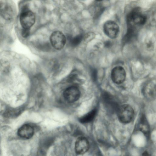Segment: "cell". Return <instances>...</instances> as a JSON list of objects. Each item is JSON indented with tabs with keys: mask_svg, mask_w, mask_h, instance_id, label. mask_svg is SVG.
<instances>
[{
	"mask_svg": "<svg viewBox=\"0 0 156 156\" xmlns=\"http://www.w3.org/2000/svg\"><path fill=\"white\" fill-rule=\"evenodd\" d=\"M134 27L128 26L127 31L123 38V42L126 43L131 40L135 34Z\"/></svg>",
	"mask_w": 156,
	"mask_h": 156,
	"instance_id": "14",
	"label": "cell"
},
{
	"mask_svg": "<svg viewBox=\"0 0 156 156\" xmlns=\"http://www.w3.org/2000/svg\"><path fill=\"white\" fill-rule=\"evenodd\" d=\"M117 113L119 120L124 124L129 123L132 120L134 115L133 108L127 104L123 105L118 107Z\"/></svg>",
	"mask_w": 156,
	"mask_h": 156,
	"instance_id": "3",
	"label": "cell"
},
{
	"mask_svg": "<svg viewBox=\"0 0 156 156\" xmlns=\"http://www.w3.org/2000/svg\"><path fill=\"white\" fill-rule=\"evenodd\" d=\"M0 15L6 20H12L14 16V11L11 5L6 2L0 1Z\"/></svg>",
	"mask_w": 156,
	"mask_h": 156,
	"instance_id": "8",
	"label": "cell"
},
{
	"mask_svg": "<svg viewBox=\"0 0 156 156\" xmlns=\"http://www.w3.org/2000/svg\"><path fill=\"white\" fill-rule=\"evenodd\" d=\"M21 108H9L5 112L4 116L8 118H12L19 115L21 113Z\"/></svg>",
	"mask_w": 156,
	"mask_h": 156,
	"instance_id": "13",
	"label": "cell"
},
{
	"mask_svg": "<svg viewBox=\"0 0 156 156\" xmlns=\"http://www.w3.org/2000/svg\"><path fill=\"white\" fill-rule=\"evenodd\" d=\"M19 20L22 29H30L34 24L35 21V15L27 5H24L22 7Z\"/></svg>",
	"mask_w": 156,
	"mask_h": 156,
	"instance_id": "1",
	"label": "cell"
},
{
	"mask_svg": "<svg viewBox=\"0 0 156 156\" xmlns=\"http://www.w3.org/2000/svg\"><path fill=\"white\" fill-rule=\"evenodd\" d=\"M111 43L109 41H107L105 42V47H108L110 46Z\"/></svg>",
	"mask_w": 156,
	"mask_h": 156,
	"instance_id": "19",
	"label": "cell"
},
{
	"mask_svg": "<svg viewBox=\"0 0 156 156\" xmlns=\"http://www.w3.org/2000/svg\"><path fill=\"white\" fill-rule=\"evenodd\" d=\"M50 41L51 45L55 48L60 50L65 46L66 42V38L62 32L56 31L51 34Z\"/></svg>",
	"mask_w": 156,
	"mask_h": 156,
	"instance_id": "4",
	"label": "cell"
},
{
	"mask_svg": "<svg viewBox=\"0 0 156 156\" xmlns=\"http://www.w3.org/2000/svg\"><path fill=\"white\" fill-rule=\"evenodd\" d=\"M34 133V128L28 124L23 125L19 128L17 131L18 135L24 139L30 138L33 136Z\"/></svg>",
	"mask_w": 156,
	"mask_h": 156,
	"instance_id": "10",
	"label": "cell"
},
{
	"mask_svg": "<svg viewBox=\"0 0 156 156\" xmlns=\"http://www.w3.org/2000/svg\"><path fill=\"white\" fill-rule=\"evenodd\" d=\"M95 37L94 34L92 32H89L84 35L83 39L86 42H89L93 39Z\"/></svg>",
	"mask_w": 156,
	"mask_h": 156,
	"instance_id": "17",
	"label": "cell"
},
{
	"mask_svg": "<svg viewBox=\"0 0 156 156\" xmlns=\"http://www.w3.org/2000/svg\"><path fill=\"white\" fill-rule=\"evenodd\" d=\"M142 156H150V154L146 151H145L142 153Z\"/></svg>",
	"mask_w": 156,
	"mask_h": 156,
	"instance_id": "20",
	"label": "cell"
},
{
	"mask_svg": "<svg viewBox=\"0 0 156 156\" xmlns=\"http://www.w3.org/2000/svg\"><path fill=\"white\" fill-rule=\"evenodd\" d=\"M84 35L83 34H80L74 37H69V41L71 45L75 47L78 45L81 42L83 38Z\"/></svg>",
	"mask_w": 156,
	"mask_h": 156,
	"instance_id": "12",
	"label": "cell"
},
{
	"mask_svg": "<svg viewBox=\"0 0 156 156\" xmlns=\"http://www.w3.org/2000/svg\"><path fill=\"white\" fill-rule=\"evenodd\" d=\"M80 95L79 89L75 86L67 88L63 92L64 98L69 103H73L77 101L80 98Z\"/></svg>",
	"mask_w": 156,
	"mask_h": 156,
	"instance_id": "7",
	"label": "cell"
},
{
	"mask_svg": "<svg viewBox=\"0 0 156 156\" xmlns=\"http://www.w3.org/2000/svg\"><path fill=\"white\" fill-rule=\"evenodd\" d=\"M97 110L95 109H93L80 118L79 121L82 123L90 122L94 119Z\"/></svg>",
	"mask_w": 156,
	"mask_h": 156,
	"instance_id": "11",
	"label": "cell"
},
{
	"mask_svg": "<svg viewBox=\"0 0 156 156\" xmlns=\"http://www.w3.org/2000/svg\"><path fill=\"white\" fill-rule=\"evenodd\" d=\"M103 30L108 37L111 39H115L119 34V28L118 25L115 22L108 20L104 23Z\"/></svg>",
	"mask_w": 156,
	"mask_h": 156,
	"instance_id": "5",
	"label": "cell"
},
{
	"mask_svg": "<svg viewBox=\"0 0 156 156\" xmlns=\"http://www.w3.org/2000/svg\"><path fill=\"white\" fill-rule=\"evenodd\" d=\"M10 63L9 60L5 58H0V69L2 71L8 72L10 68Z\"/></svg>",
	"mask_w": 156,
	"mask_h": 156,
	"instance_id": "15",
	"label": "cell"
},
{
	"mask_svg": "<svg viewBox=\"0 0 156 156\" xmlns=\"http://www.w3.org/2000/svg\"><path fill=\"white\" fill-rule=\"evenodd\" d=\"M89 143L87 139L85 137L81 136L76 140L75 146L76 153L81 155L86 153L89 148Z\"/></svg>",
	"mask_w": 156,
	"mask_h": 156,
	"instance_id": "9",
	"label": "cell"
},
{
	"mask_svg": "<svg viewBox=\"0 0 156 156\" xmlns=\"http://www.w3.org/2000/svg\"><path fill=\"white\" fill-rule=\"evenodd\" d=\"M140 129L145 134L147 135L149 132L148 125L144 117H143L140 121Z\"/></svg>",
	"mask_w": 156,
	"mask_h": 156,
	"instance_id": "16",
	"label": "cell"
},
{
	"mask_svg": "<svg viewBox=\"0 0 156 156\" xmlns=\"http://www.w3.org/2000/svg\"><path fill=\"white\" fill-rule=\"evenodd\" d=\"M111 77L112 80L115 83L119 84L122 83L126 77L125 69L121 66L115 67L112 70Z\"/></svg>",
	"mask_w": 156,
	"mask_h": 156,
	"instance_id": "6",
	"label": "cell"
},
{
	"mask_svg": "<svg viewBox=\"0 0 156 156\" xmlns=\"http://www.w3.org/2000/svg\"><path fill=\"white\" fill-rule=\"evenodd\" d=\"M21 34L24 38L27 37L30 34V29H22Z\"/></svg>",
	"mask_w": 156,
	"mask_h": 156,
	"instance_id": "18",
	"label": "cell"
},
{
	"mask_svg": "<svg viewBox=\"0 0 156 156\" xmlns=\"http://www.w3.org/2000/svg\"><path fill=\"white\" fill-rule=\"evenodd\" d=\"M147 16L143 14L139 8L132 10L127 15V22L128 26H142L147 21Z\"/></svg>",
	"mask_w": 156,
	"mask_h": 156,
	"instance_id": "2",
	"label": "cell"
}]
</instances>
